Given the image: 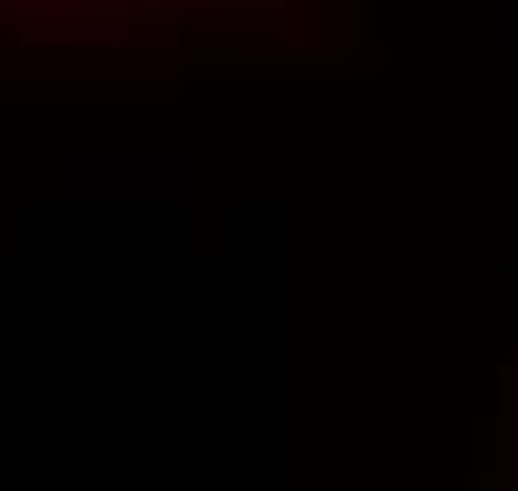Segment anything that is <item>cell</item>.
Masks as SVG:
<instances>
[]
</instances>
